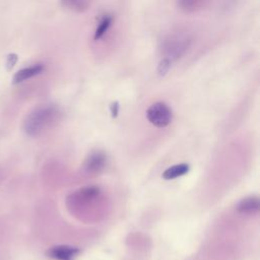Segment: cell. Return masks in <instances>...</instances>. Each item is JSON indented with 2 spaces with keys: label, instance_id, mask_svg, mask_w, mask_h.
<instances>
[{
  "label": "cell",
  "instance_id": "obj_10",
  "mask_svg": "<svg viewBox=\"0 0 260 260\" xmlns=\"http://www.w3.org/2000/svg\"><path fill=\"white\" fill-rule=\"evenodd\" d=\"M112 21H113V18H112V16H110V15H105V16L101 19V21H100V23H99V25H98V27H96V29H95L94 36H93V39H94L95 41L100 40V39L108 31L109 27H110L111 24H112Z\"/></svg>",
  "mask_w": 260,
  "mask_h": 260
},
{
  "label": "cell",
  "instance_id": "obj_9",
  "mask_svg": "<svg viewBox=\"0 0 260 260\" xmlns=\"http://www.w3.org/2000/svg\"><path fill=\"white\" fill-rule=\"evenodd\" d=\"M60 2L63 7L69 10L83 12L89 7L91 0H60Z\"/></svg>",
  "mask_w": 260,
  "mask_h": 260
},
{
  "label": "cell",
  "instance_id": "obj_14",
  "mask_svg": "<svg viewBox=\"0 0 260 260\" xmlns=\"http://www.w3.org/2000/svg\"><path fill=\"white\" fill-rule=\"evenodd\" d=\"M17 61V56L15 54H10L8 56V59H7V68L10 69L11 67H13V65L15 64V62Z\"/></svg>",
  "mask_w": 260,
  "mask_h": 260
},
{
  "label": "cell",
  "instance_id": "obj_7",
  "mask_svg": "<svg viewBox=\"0 0 260 260\" xmlns=\"http://www.w3.org/2000/svg\"><path fill=\"white\" fill-rule=\"evenodd\" d=\"M259 208H260L259 199L258 197H255V196H250L242 199L237 206V209L239 212L247 213V214L256 213L259 211Z\"/></svg>",
  "mask_w": 260,
  "mask_h": 260
},
{
  "label": "cell",
  "instance_id": "obj_12",
  "mask_svg": "<svg viewBox=\"0 0 260 260\" xmlns=\"http://www.w3.org/2000/svg\"><path fill=\"white\" fill-rule=\"evenodd\" d=\"M171 64H172V62L170 60H168L166 58H162V60L159 62L158 67H157L158 74L159 75H165L169 71V69L171 67Z\"/></svg>",
  "mask_w": 260,
  "mask_h": 260
},
{
  "label": "cell",
  "instance_id": "obj_3",
  "mask_svg": "<svg viewBox=\"0 0 260 260\" xmlns=\"http://www.w3.org/2000/svg\"><path fill=\"white\" fill-rule=\"evenodd\" d=\"M147 120L156 127H166L172 121V111L162 102L152 104L146 111Z\"/></svg>",
  "mask_w": 260,
  "mask_h": 260
},
{
  "label": "cell",
  "instance_id": "obj_11",
  "mask_svg": "<svg viewBox=\"0 0 260 260\" xmlns=\"http://www.w3.org/2000/svg\"><path fill=\"white\" fill-rule=\"evenodd\" d=\"M203 4V0H178L179 7L186 11L192 12L199 9Z\"/></svg>",
  "mask_w": 260,
  "mask_h": 260
},
{
  "label": "cell",
  "instance_id": "obj_2",
  "mask_svg": "<svg viewBox=\"0 0 260 260\" xmlns=\"http://www.w3.org/2000/svg\"><path fill=\"white\" fill-rule=\"evenodd\" d=\"M190 44L191 38L188 34L175 31L166 36L161 40L159 50L164 58L173 62L180 59L187 52Z\"/></svg>",
  "mask_w": 260,
  "mask_h": 260
},
{
  "label": "cell",
  "instance_id": "obj_6",
  "mask_svg": "<svg viewBox=\"0 0 260 260\" xmlns=\"http://www.w3.org/2000/svg\"><path fill=\"white\" fill-rule=\"evenodd\" d=\"M44 70V66L42 64H36L30 67L23 68L15 73L13 77V83H20L26 79H29L40 73H42Z\"/></svg>",
  "mask_w": 260,
  "mask_h": 260
},
{
  "label": "cell",
  "instance_id": "obj_4",
  "mask_svg": "<svg viewBox=\"0 0 260 260\" xmlns=\"http://www.w3.org/2000/svg\"><path fill=\"white\" fill-rule=\"evenodd\" d=\"M79 253V249L68 245H58L47 251L48 257L55 260H74Z\"/></svg>",
  "mask_w": 260,
  "mask_h": 260
},
{
  "label": "cell",
  "instance_id": "obj_13",
  "mask_svg": "<svg viewBox=\"0 0 260 260\" xmlns=\"http://www.w3.org/2000/svg\"><path fill=\"white\" fill-rule=\"evenodd\" d=\"M110 109H111V114H112V117L113 118H116L118 116V113H119V104L117 102H114L111 104L110 106Z\"/></svg>",
  "mask_w": 260,
  "mask_h": 260
},
{
  "label": "cell",
  "instance_id": "obj_1",
  "mask_svg": "<svg viewBox=\"0 0 260 260\" xmlns=\"http://www.w3.org/2000/svg\"><path fill=\"white\" fill-rule=\"evenodd\" d=\"M59 116V110L53 105L37 108L25 118L23 129L29 136L39 135L45 128L52 124Z\"/></svg>",
  "mask_w": 260,
  "mask_h": 260
},
{
  "label": "cell",
  "instance_id": "obj_5",
  "mask_svg": "<svg viewBox=\"0 0 260 260\" xmlns=\"http://www.w3.org/2000/svg\"><path fill=\"white\" fill-rule=\"evenodd\" d=\"M106 166V155L102 151L91 152L85 160L84 168L88 173L99 174Z\"/></svg>",
  "mask_w": 260,
  "mask_h": 260
},
{
  "label": "cell",
  "instance_id": "obj_8",
  "mask_svg": "<svg viewBox=\"0 0 260 260\" xmlns=\"http://www.w3.org/2000/svg\"><path fill=\"white\" fill-rule=\"evenodd\" d=\"M188 172H189V166L187 164H179V165H175L168 168L162 173V178L166 180H172V179H176L178 177L184 176Z\"/></svg>",
  "mask_w": 260,
  "mask_h": 260
}]
</instances>
